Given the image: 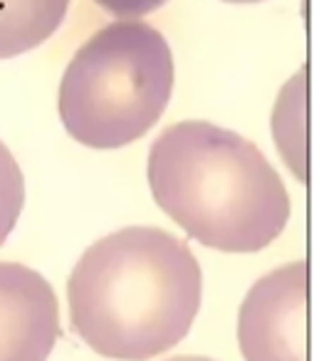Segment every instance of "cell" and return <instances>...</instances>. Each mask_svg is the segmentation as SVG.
I'll list each match as a JSON object with an SVG mask.
<instances>
[{
  "instance_id": "obj_2",
  "label": "cell",
  "mask_w": 314,
  "mask_h": 361,
  "mask_svg": "<svg viewBox=\"0 0 314 361\" xmlns=\"http://www.w3.org/2000/svg\"><path fill=\"white\" fill-rule=\"evenodd\" d=\"M151 196L186 235L220 252H258L287 228L289 193L250 139L213 121L171 124L149 149Z\"/></svg>"
},
{
  "instance_id": "obj_10",
  "label": "cell",
  "mask_w": 314,
  "mask_h": 361,
  "mask_svg": "<svg viewBox=\"0 0 314 361\" xmlns=\"http://www.w3.org/2000/svg\"><path fill=\"white\" fill-rule=\"evenodd\" d=\"M166 361H215V359H208V356H195V354H183V356H171Z\"/></svg>"
},
{
  "instance_id": "obj_3",
  "label": "cell",
  "mask_w": 314,
  "mask_h": 361,
  "mask_svg": "<svg viewBox=\"0 0 314 361\" xmlns=\"http://www.w3.org/2000/svg\"><path fill=\"white\" fill-rule=\"evenodd\" d=\"M174 82V52L154 25L109 23L75 52L62 75V126L90 149L129 146L159 124Z\"/></svg>"
},
{
  "instance_id": "obj_7",
  "label": "cell",
  "mask_w": 314,
  "mask_h": 361,
  "mask_svg": "<svg viewBox=\"0 0 314 361\" xmlns=\"http://www.w3.org/2000/svg\"><path fill=\"white\" fill-rule=\"evenodd\" d=\"M272 139L287 169L307 183V65L279 90L272 106Z\"/></svg>"
},
{
  "instance_id": "obj_6",
  "label": "cell",
  "mask_w": 314,
  "mask_h": 361,
  "mask_svg": "<svg viewBox=\"0 0 314 361\" xmlns=\"http://www.w3.org/2000/svg\"><path fill=\"white\" fill-rule=\"evenodd\" d=\"M70 0H0V60L30 52L65 23Z\"/></svg>"
},
{
  "instance_id": "obj_8",
  "label": "cell",
  "mask_w": 314,
  "mask_h": 361,
  "mask_svg": "<svg viewBox=\"0 0 314 361\" xmlns=\"http://www.w3.org/2000/svg\"><path fill=\"white\" fill-rule=\"evenodd\" d=\"M25 206V178L16 156L0 141V245L16 228Z\"/></svg>"
},
{
  "instance_id": "obj_4",
  "label": "cell",
  "mask_w": 314,
  "mask_h": 361,
  "mask_svg": "<svg viewBox=\"0 0 314 361\" xmlns=\"http://www.w3.org/2000/svg\"><path fill=\"white\" fill-rule=\"evenodd\" d=\"M307 260L262 275L238 312V344L245 361H307Z\"/></svg>"
},
{
  "instance_id": "obj_9",
  "label": "cell",
  "mask_w": 314,
  "mask_h": 361,
  "mask_svg": "<svg viewBox=\"0 0 314 361\" xmlns=\"http://www.w3.org/2000/svg\"><path fill=\"white\" fill-rule=\"evenodd\" d=\"M116 20H141L149 13L164 8L169 0H92Z\"/></svg>"
},
{
  "instance_id": "obj_11",
  "label": "cell",
  "mask_w": 314,
  "mask_h": 361,
  "mask_svg": "<svg viewBox=\"0 0 314 361\" xmlns=\"http://www.w3.org/2000/svg\"><path fill=\"white\" fill-rule=\"evenodd\" d=\"M223 3H233V6H253V3H265V0H223Z\"/></svg>"
},
{
  "instance_id": "obj_5",
  "label": "cell",
  "mask_w": 314,
  "mask_h": 361,
  "mask_svg": "<svg viewBox=\"0 0 314 361\" xmlns=\"http://www.w3.org/2000/svg\"><path fill=\"white\" fill-rule=\"evenodd\" d=\"M60 339V302L32 267L0 262V361H47Z\"/></svg>"
},
{
  "instance_id": "obj_1",
  "label": "cell",
  "mask_w": 314,
  "mask_h": 361,
  "mask_svg": "<svg viewBox=\"0 0 314 361\" xmlns=\"http://www.w3.org/2000/svg\"><path fill=\"white\" fill-rule=\"evenodd\" d=\"M203 300L193 250L164 228L129 226L92 243L67 280L70 322L104 359L146 361L191 331Z\"/></svg>"
}]
</instances>
